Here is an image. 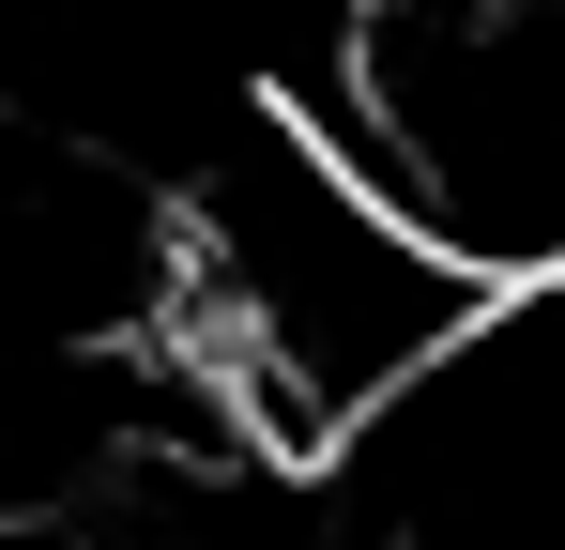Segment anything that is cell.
I'll use <instances>...</instances> for the list:
<instances>
[{
  "label": "cell",
  "instance_id": "obj_1",
  "mask_svg": "<svg viewBox=\"0 0 565 550\" xmlns=\"http://www.w3.org/2000/svg\"><path fill=\"white\" fill-rule=\"evenodd\" d=\"M169 214H184L169 352L214 382V413L260 458H337L489 306V275L444 261L306 107H245L169 183Z\"/></svg>",
  "mask_w": 565,
  "mask_h": 550
}]
</instances>
